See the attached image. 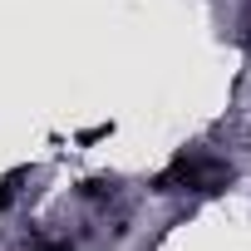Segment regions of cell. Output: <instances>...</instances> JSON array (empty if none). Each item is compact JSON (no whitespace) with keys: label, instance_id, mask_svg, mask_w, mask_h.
Listing matches in <instances>:
<instances>
[{"label":"cell","instance_id":"obj_1","mask_svg":"<svg viewBox=\"0 0 251 251\" xmlns=\"http://www.w3.org/2000/svg\"><path fill=\"white\" fill-rule=\"evenodd\" d=\"M231 182V168L207 158V153H182L163 177H158V192H222Z\"/></svg>","mask_w":251,"mask_h":251},{"label":"cell","instance_id":"obj_2","mask_svg":"<svg viewBox=\"0 0 251 251\" xmlns=\"http://www.w3.org/2000/svg\"><path fill=\"white\" fill-rule=\"evenodd\" d=\"M30 251H69L64 241H40V246H30Z\"/></svg>","mask_w":251,"mask_h":251}]
</instances>
